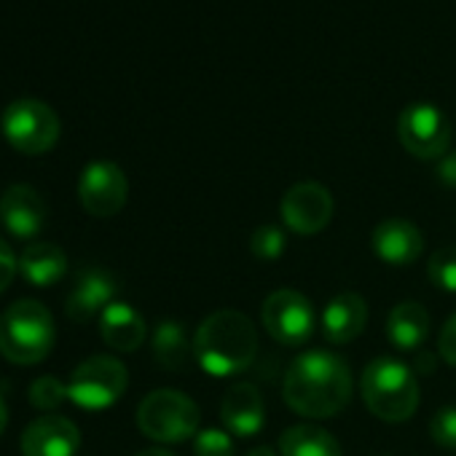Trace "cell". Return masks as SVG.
Instances as JSON below:
<instances>
[{"label": "cell", "mask_w": 456, "mask_h": 456, "mask_svg": "<svg viewBox=\"0 0 456 456\" xmlns=\"http://www.w3.org/2000/svg\"><path fill=\"white\" fill-rule=\"evenodd\" d=\"M429 435L440 448H456V405H443L432 413Z\"/></svg>", "instance_id": "cell-27"}, {"label": "cell", "mask_w": 456, "mask_h": 456, "mask_svg": "<svg viewBox=\"0 0 456 456\" xmlns=\"http://www.w3.org/2000/svg\"><path fill=\"white\" fill-rule=\"evenodd\" d=\"M118 296V282L105 269H84L68 296L65 312L76 322H89L102 314Z\"/></svg>", "instance_id": "cell-16"}, {"label": "cell", "mask_w": 456, "mask_h": 456, "mask_svg": "<svg viewBox=\"0 0 456 456\" xmlns=\"http://www.w3.org/2000/svg\"><path fill=\"white\" fill-rule=\"evenodd\" d=\"M6 424H9V408H6L4 397H0V435L6 432Z\"/></svg>", "instance_id": "cell-31"}, {"label": "cell", "mask_w": 456, "mask_h": 456, "mask_svg": "<svg viewBox=\"0 0 456 456\" xmlns=\"http://www.w3.org/2000/svg\"><path fill=\"white\" fill-rule=\"evenodd\" d=\"M264 330L282 346H304L317 325L312 301L298 290H274L261 306Z\"/></svg>", "instance_id": "cell-8"}, {"label": "cell", "mask_w": 456, "mask_h": 456, "mask_svg": "<svg viewBox=\"0 0 456 456\" xmlns=\"http://www.w3.org/2000/svg\"><path fill=\"white\" fill-rule=\"evenodd\" d=\"M20 274L28 285L52 288L68 274V256L54 242H33L20 256Z\"/></svg>", "instance_id": "cell-20"}, {"label": "cell", "mask_w": 456, "mask_h": 456, "mask_svg": "<svg viewBox=\"0 0 456 456\" xmlns=\"http://www.w3.org/2000/svg\"><path fill=\"white\" fill-rule=\"evenodd\" d=\"M245 456H277V453H274V448H269V445H261V448H253V451H248Z\"/></svg>", "instance_id": "cell-33"}, {"label": "cell", "mask_w": 456, "mask_h": 456, "mask_svg": "<svg viewBox=\"0 0 456 456\" xmlns=\"http://www.w3.org/2000/svg\"><path fill=\"white\" fill-rule=\"evenodd\" d=\"M78 448V427L60 413H44L22 432V456H76Z\"/></svg>", "instance_id": "cell-13"}, {"label": "cell", "mask_w": 456, "mask_h": 456, "mask_svg": "<svg viewBox=\"0 0 456 456\" xmlns=\"http://www.w3.org/2000/svg\"><path fill=\"white\" fill-rule=\"evenodd\" d=\"M360 395L368 411L389 424L408 421L421 397L416 373L395 357H376L365 365L360 376Z\"/></svg>", "instance_id": "cell-3"}, {"label": "cell", "mask_w": 456, "mask_h": 456, "mask_svg": "<svg viewBox=\"0 0 456 456\" xmlns=\"http://www.w3.org/2000/svg\"><path fill=\"white\" fill-rule=\"evenodd\" d=\"M193 456H234V437L228 429L207 427L193 437Z\"/></svg>", "instance_id": "cell-26"}, {"label": "cell", "mask_w": 456, "mask_h": 456, "mask_svg": "<svg viewBox=\"0 0 456 456\" xmlns=\"http://www.w3.org/2000/svg\"><path fill=\"white\" fill-rule=\"evenodd\" d=\"M193 357L201 370L215 379L240 376L258 357V328L237 309H220L199 325Z\"/></svg>", "instance_id": "cell-2"}, {"label": "cell", "mask_w": 456, "mask_h": 456, "mask_svg": "<svg viewBox=\"0 0 456 456\" xmlns=\"http://www.w3.org/2000/svg\"><path fill=\"white\" fill-rule=\"evenodd\" d=\"M333 193L314 180H301L293 188L285 191L280 201V215L282 223L290 228L293 234L301 237H314L330 225L333 220Z\"/></svg>", "instance_id": "cell-10"}, {"label": "cell", "mask_w": 456, "mask_h": 456, "mask_svg": "<svg viewBox=\"0 0 456 456\" xmlns=\"http://www.w3.org/2000/svg\"><path fill=\"white\" fill-rule=\"evenodd\" d=\"M282 456H341L338 440L314 424H296L280 437Z\"/></svg>", "instance_id": "cell-22"}, {"label": "cell", "mask_w": 456, "mask_h": 456, "mask_svg": "<svg viewBox=\"0 0 456 456\" xmlns=\"http://www.w3.org/2000/svg\"><path fill=\"white\" fill-rule=\"evenodd\" d=\"M285 250H288V234L274 223L258 225L250 237V253H253V258H258L264 264L280 261L285 256Z\"/></svg>", "instance_id": "cell-23"}, {"label": "cell", "mask_w": 456, "mask_h": 456, "mask_svg": "<svg viewBox=\"0 0 456 456\" xmlns=\"http://www.w3.org/2000/svg\"><path fill=\"white\" fill-rule=\"evenodd\" d=\"M129 384V373L126 365L110 354H94L89 360H84L68 381V395L70 403H76L84 411H105L110 405H116Z\"/></svg>", "instance_id": "cell-6"}, {"label": "cell", "mask_w": 456, "mask_h": 456, "mask_svg": "<svg viewBox=\"0 0 456 456\" xmlns=\"http://www.w3.org/2000/svg\"><path fill=\"white\" fill-rule=\"evenodd\" d=\"M49 217L44 196L25 183L9 185L0 196V223L17 240H33L44 232Z\"/></svg>", "instance_id": "cell-12"}, {"label": "cell", "mask_w": 456, "mask_h": 456, "mask_svg": "<svg viewBox=\"0 0 456 456\" xmlns=\"http://www.w3.org/2000/svg\"><path fill=\"white\" fill-rule=\"evenodd\" d=\"M397 137L411 156H416L421 161H435L448 153L451 124L440 108H435L429 102H416L400 113Z\"/></svg>", "instance_id": "cell-9"}, {"label": "cell", "mask_w": 456, "mask_h": 456, "mask_svg": "<svg viewBox=\"0 0 456 456\" xmlns=\"http://www.w3.org/2000/svg\"><path fill=\"white\" fill-rule=\"evenodd\" d=\"M60 116L41 100H14L4 113V134L9 145L25 156L49 153L60 140Z\"/></svg>", "instance_id": "cell-7"}, {"label": "cell", "mask_w": 456, "mask_h": 456, "mask_svg": "<svg viewBox=\"0 0 456 456\" xmlns=\"http://www.w3.org/2000/svg\"><path fill=\"white\" fill-rule=\"evenodd\" d=\"M65 400H70V395H68V384L65 381H60V379H54V376H41V379H36L33 381V387H30V403L36 405V408H41V411H57Z\"/></svg>", "instance_id": "cell-25"}, {"label": "cell", "mask_w": 456, "mask_h": 456, "mask_svg": "<svg viewBox=\"0 0 456 456\" xmlns=\"http://www.w3.org/2000/svg\"><path fill=\"white\" fill-rule=\"evenodd\" d=\"M437 352L440 357L456 368V312L445 320V325L440 328V336H437Z\"/></svg>", "instance_id": "cell-28"}, {"label": "cell", "mask_w": 456, "mask_h": 456, "mask_svg": "<svg viewBox=\"0 0 456 456\" xmlns=\"http://www.w3.org/2000/svg\"><path fill=\"white\" fill-rule=\"evenodd\" d=\"M17 272H20V258L14 256V250L9 248L6 240H0V293L9 290Z\"/></svg>", "instance_id": "cell-29"}, {"label": "cell", "mask_w": 456, "mask_h": 456, "mask_svg": "<svg viewBox=\"0 0 456 456\" xmlns=\"http://www.w3.org/2000/svg\"><path fill=\"white\" fill-rule=\"evenodd\" d=\"M199 405L177 389H156L142 397L137 408V427L145 437L172 445L196 437L199 432Z\"/></svg>", "instance_id": "cell-5"}, {"label": "cell", "mask_w": 456, "mask_h": 456, "mask_svg": "<svg viewBox=\"0 0 456 456\" xmlns=\"http://www.w3.org/2000/svg\"><path fill=\"white\" fill-rule=\"evenodd\" d=\"M134 456H177V453H172V451H167V448H148V451H140V453H134Z\"/></svg>", "instance_id": "cell-32"}, {"label": "cell", "mask_w": 456, "mask_h": 456, "mask_svg": "<svg viewBox=\"0 0 456 456\" xmlns=\"http://www.w3.org/2000/svg\"><path fill=\"white\" fill-rule=\"evenodd\" d=\"M81 207L94 217H113L129 199V180L113 161H92L78 180Z\"/></svg>", "instance_id": "cell-11"}, {"label": "cell", "mask_w": 456, "mask_h": 456, "mask_svg": "<svg viewBox=\"0 0 456 456\" xmlns=\"http://www.w3.org/2000/svg\"><path fill=\"white\" fill-rule=\"evenodd\" d=\"M220 419L234 437L258 435L266 424V403L261 389L248 381L232 384L220 400Z\"/></svg>", "instance_id": "cell-15"}, {"label": "cell", "mask_w": 456, "mask_h": 456, "mask_svg": "<svg viewBox=\"0 0 456 456\" xmlns=\"http://www.w3.org/2000/svg\"><path fill=\"white\" fill-rule=\"evenodd\" d=\"M427 277L435 288L456 293V245H445L427 261Z\"/></svg>", "instance_id": "cell-24"}, {"label": "cell", "mask_w": 456, "mask_h": 456, "mask_svg": "<svg viewBox=\"0 0 456 456\" xmlns=\"http://www.w3.org/2000/svg\"><path fill=\"white\" fill-rule=\"evenodd\" d=\"M57 341L52 312L33 298H22L0 314V354L14 365L46 360Z\"/></svg>", "instance_id": "cell-4"}, {"label": "cell", "mask_w": 456, "mask_h": 456, "mask_svg": "<svg viewBox=\"0 0 456 456\" xmlns=\"http://www.w3.org/2000/svg\"><path fill=\"white\" fill-rule=\"evenodd\" d=\"M419 370H421V373H429V370H435V357H432V360H424V357H419Z\"/></svg>", "instance_id": "cell-34"}, {"label": "cell", "mask_w": 456, "mask_h": 456, "mask_svg": "<svg viewBox=\"0 0 456 456\" xmlns=\"http://www.w3.org/2000/svg\"><path fill=\"white\" fill-rule=\"evenodd\" d=\"M429 336V312L419 301L397 304L387 317V338L397 352H419Z\"/></svg>", "instance_id": "cell-19"}, {"label": "cell", "mask_w": 456, "mask_h": 456, "mask_svg": "<svg viewBox=\"0 0 456 456\" xmlns=\"http://www.w3.org/2000/svg\"><path fill=\"white\" fill-rule=\"evenodd\" d=\"M100 336L116 352H137L148 338V325L134 306L113 301L100 314Z\"/></svg>", "instance_id": "cell-18"}, {"label": "cell", "mask_w": 456, "mask_h": 456, "mask_svg": "<svg viewBox=\"0 0 456 456\" xmlns=\"http://www.w3.org/2000/svg\"><path fill=\"white\" fill-rule=\"evenodd\" d=\"M368 325V304L360 293H338L328 301L320 317V330L328 344L344 346L354 341Z\"/></svg>", "instance_id": "cell-17"}, {"label": "cell", "mask_w": 456, "mask_h": 456, "mask_svg": "<svg viewBox=\"0 0 456 456\" xmlns=\"http://www.w3.org/2000/svg\"><path fill=\"white\" fill-rule=\"evenodd\" d=\"M153 360L164 370H185L191 354H193V341L188 338V330L177 320H164L153 330Z\"/></svg>", "instance_id": "cell-21"}, {"label": "cell", "mask_w": 456, "mask_h": 456, "mask_svg": "<svg viewBox=\"0 0 456 456\" xmlns=\"http://www.w3.org/2000/svg\"><path fill=\"white\" fill-rule=\"evenodd\" d=\"M370 248L387 266H411L424 253V237L416 223L405 217H387L373 228Z\"/></svg>", "instance_id": "cell-14"}, {"label": "cell", "mask_w": 456, "mask_h": 456, "mask_svg": "<svg viewBox=\"0 0 456 456\" xmlns=\"http://www.w3.org/2000/svg\"><path fill=\"white\" fill-rule=\"evenodd\" d=\"M437 180L448 188H456V151L437 159Z\"/></svg>", "instance_id": "cell-30"}, {"label": "cell", "mask_w": 456, "mask_h": 456, "mask_svg": "<svg viewBox=\"0 0 456 456\" xmlns=\"http://www.w3.org/2000/svg\"><path fill=\"white\" fill-rule=\"evenodd\" d=\"M352 370L344 357L328 349L298 354L285 370L282 397L298 416L333 419L352 400Z\"/></svg>", "instance_id": "cell-1"}]
</instances>
